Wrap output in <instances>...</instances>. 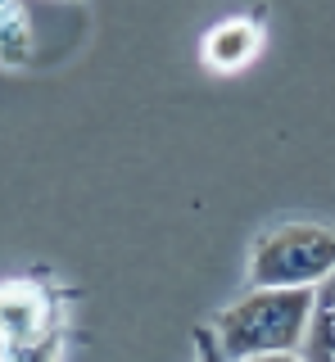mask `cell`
Instances as JSON below:
<instances>
[{
  "instance_id": "1",
  "label": "cell",
  "mask_w": 335,
  "mask_h": 362,
  "mask_svg": "<svg viewBox=\"0 0 335 362\" xmlns=\"http://www.w3.org/2000/svg\"><path fill=\"white\" fill-rule=\"evenodd\" d=\"M312 290L317 286H295V290H254L240 303L222 308L213 322V335L222 354L231 362L249 354H272V349H299L312 317Z\"/></svg>"
},
{
  "instance_id": "2",
  "label": "cell",
  "mask_w": 335,
  "mask_h": 362,
  "mask_svg": "<svg viewBox=\"0 0 335 362\" xmlns=\"http://www.w3.org/2000/svg\"><path fill=\"white\" fill-rule=\"evenodd\" d=\"M331 272H335V226H322V222L267 226L249 254V286L254 290L322 286Z\"/></svg>"
},
{
  "instance_id": "3",
  "label": "cell",
  "mask_w": 335,
  "mask_h": 362,
  "mask_svg": "<svg viewBox=\"0 0 335 362\" xmlns=\"http://www.w3.org/2000/svg\"><path fill=\"white\" fill-rule=\"evenodd\" d=\"M69 299H73V290H64L46 272L0 281V349L37 344L46 335H59Z\"/></svg>"
},
{
  "instance_id": "4",
  "label": "cell",
  "mask_w": 335,
  "mask_h": 362,
  "mask_svg": "<svg viewBox=\"0 0 335 362\" xmlns=\"http://www.w3.org/2000/svg\"><path fill=\"white\" fill-rule=\"evenodd\" d=\"M263 9L259 14H231L213 23V28L204 32V41H199V59H204L208 73H240V68H249L259 59L263 50Z\"/></svg>"
},
{
  "instance_id": "5",
  "label": "cell",
  "mask_w": 335,
  "mask_h": 362,
  "mask_svg": "<svg viewBox=\"0 0 335 362\" xmlns=\"http://www.w3.org/2000/svg\"><path fill=\"white\" fill-rule=\"evenodd\" d=\"M304 362H335V272L312 290V317L304 331Z\"/></svg>"
},
{
  "instance_id": "6",
  "label": "cell",
  "mask_w": 335,
  "mask_h": 362,
  "mask_svg": "<svg viewBox=\"0 0 335 362\" xmlns=\"http://www.w3.org/2000/svg\"><path fill=\"white\" fill-rule=\"evenodd\" d=\"M37 54V28L23 0H0V68H28Z\"/></svg>"
},
{
  "instance_id": "7",
  "label": "cell",
  "mask_w": 335,
  "mask_h": 362,
  "mask_svg": "<svg viewBox=\"0 0 335 362\" xmlns=\"http://www.w3.org/2000/svg\"><path fill=\"white\" fill-rule=\"evenodd\" d=\"M0 362H64V331H59V335L37 339V344L0 349Z\"/></svg>"
},
{
  "instance_id": "8",
  "label": "cell",
  "mask_w": 335,
  "mask_h": 362,
  "mask_svg": "<svg viewBox=\"0 0 335 362\" xmlns=\"http://www.w3.org/2000/svg\"><path fill=\"white\" fill-rule=\"evenodd\" d=\"M195 362H231L227 354H222L213 326H195Z\"/></svg>"
},
{
  "instance_id": "9",
  "label": "cell",
  "mask_w": 335,
  "mask_h": 362,
  "mask_svg": "<svg viewBox=\"0 0 335 362\" xmlns=\"http://www.w3.org/2000/svg\"><path fill=\"white\" fill-rule=\"evenodd\" d=\"M240 362H304V358H299V349H272V354H249Z\"/></svg>"
},
{
  "instance_id": "10",
  "label": "cell",
  "mask_w": 335,
  "mask_h": 362,
  "mask_svg": "<svg viewBox=\"0 0 335 362\" xmlns=\"http://www.w3.org/2000/svg\"><path fill=\"white\" fill-rule=\"evenodd\" d=\"M64 5H86V0H64Z\"/></svg>"
}]
</instances>
